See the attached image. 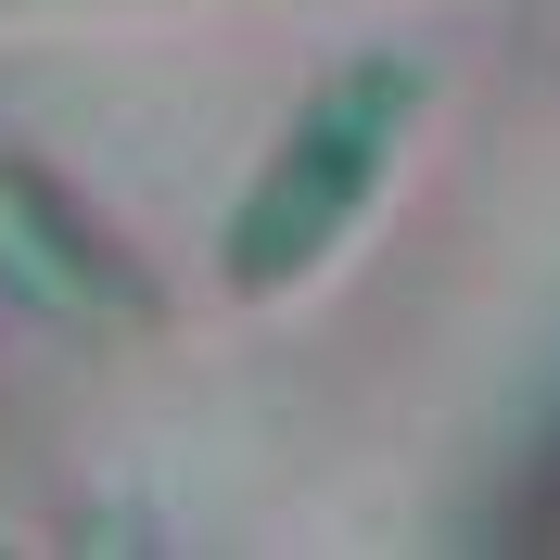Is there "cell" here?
<instances>
[{
  "mask_svg": "<svg viewBox=\"0 0 560 560\" xmlns=\"http://www.w3.org/2000/svg\"><path fill=\"white\" fill-rule=\"evenodd\" d=\"M408 103H420V77H408V65H345L306 115H293V140L268 153V178H255L243 217H230V280H243V293H280L293 268H318V255L357 230L370 178L395 166Z\"/></svg>",
  "mask_w": 560,
  "mask_h": 560,
  "instance_id": "obj_1",
  "label": "cell"
}]
</instances>
